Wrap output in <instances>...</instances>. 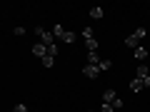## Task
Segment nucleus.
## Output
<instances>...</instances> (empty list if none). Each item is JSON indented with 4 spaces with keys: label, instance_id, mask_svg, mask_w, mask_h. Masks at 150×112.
Masks as SVG:
<instances>
[{
    "label": "nucleus",
    "instance_id": "nucleus-10",
    "mask_svg": "<svg viewBox=\"0 0 150 112\" xmlns=\"http://www.w3.org/2000/svg\"><path fill=\"white\" fill-rule=\"evenodd\" d=\"M135 57H138L140 62H145V60H148V48H135Z\"/></svg>",
    "mask_w": 150,
    "mask_h": 112
},
{
    "label": "nucleus",
    "instance_id": "nucleus-4",
    "mask_svg": "<svg viewBox=\"0 0 150 112\" xmlns=\"http://www.w3.org/2000/svg\"><path fill=\"white\" fill-rule=\"evenodd\" d=\"M83 40H85L88 52H98V40H95V35H93L90 27H85V30H83Z\"/></svg>",
    "mask_w": 150,
    "mask_h": 112
},
{
    "label": "nucleus",
    "instance_id": "nucleus-12",
    "mask_svg": "<svg viewBox=\"0 0 150 112\" xmlns=\"http://www.w3.org/2000/svg\"><path fill=\"white\" fill-rule=\"evenodd\" d=\"M98 67H100V72H108V70L112 67V62H110V60L105 57V60H100V62H98Z\"/></svg>",
    "mask_w": 150,
    "mask_h": 112
},
{
    "label": "nucleus",
    "instance_id": "nucleus-5",
    "mask_svg": "<svg viewBox=\"0 0 150 112\" xmlns=\"http://www.w3.org/2000/svg\"><path fill=\"white\" fill-rule=\"evenodd\" d=\"M143 37H145V27H138L133 35L125 37V45H128V48H140V40H143Z\"/></svg>",
    "mask_w": 150,
    "mask_h": 112
},
{
    "label": "nucleus",
    "instance_id": "nucleus-9",
    "mask_svg": "<svg viewBox=\"0 0 150 112\" xmlns=\"http://www.w3.org/2000/svg\"><path fill=\"white\" fill-rule=\"evenodd\" d=\"M135 77H140V80H150V67H148V65H140V67L135 70Z\"/></svg>",
    "mask_w": 150,
    "mask_h": 112
},
{
    "label": "nucleus",
    "instance_id": "nucleus-6",
    "mask_svg": "<svg viewBox=\"0 0 150 112\" xmlns=\"http://www.w3.org/2000/svg\"><path fill=\"white\" fill-rule=\"evenodd\" d=\"M145 87H150V80H140V77H133L130 80V90L133 92H143Z\"/></svg>",
    "mask_w": 150,
    "mask_h": 112
},
{
    "label": "nucleus",
    "instance_id": "nucleus-8",
    "mask_svg": "<svg viewBox=\"0 0 150 112\" xmlns=\"http://www.w3.org/2000/svg\"><path fill=\"white\" fill-rule=\"evenodd\" d=\"M33 55H35V57H40V60H43L45 55H48V48H45L43 43H35V45H33Z\"/></svg>",
    "mask_w": 150,
    "mask_h": 112
},
{
    "label": "nucleus",
    "instance_id": "nucleus-2",
    "mask_svg": "<svg viewBox=\"0 0 150 112\" xmlns=\"http://www.w3.org/2000/svg\"><path fill=\"white\" fill-rule=\"evenodd\" d=\"M53 37H58V40H63V43H68V45L75 43V32L65 30L63 25H55V27H53Z\"/></svg>",
    "mask_w": 150,
    "mask_h": 112
},
{
    "label": "nucleus",
    "instance_id": "nucleus-16",
    "mask_svg": "<svg viewBox=\"0 0 150 112\" xmlns=\"http://www.w3.org/2000/svg\"><path fill=\"white\" fill-rule=\"evenodd\" d=\"M13 112H28V105H15V107H13Z\"/></svg>",
    "mask_w": 150,
    "mask_h": 112
},
{
    "label": "nucleus",
    "instance_id": "nucleus-14",
    "mask_svg": "<svg viewBox=\"0 0 150 112\" xmlns=\"http://www.w3.org/2000/svg\"><path fill=\"white\" fill-rule=\"evenodd\" d=\"M53 62H55L53 55H45V57H43V65H45V67H53Z\"/></svg>",
    "mask_w": 150,
    "mask_h": 112
},
{
    "label": "nucleus",
    "instance_id": "nucleus-13",
    "mask_svg": "<svg viewBox=\"0 0 150 112\" xmlns=\"http://www.w3.org/2000/svg\"><path fill=\"white\" fill-rule=\"evenodd\" d=\"M98 62H100L98 52H88V65H98Z\"/></svg>",
    "mask_w": 150,
    "mask_h": 112
},
{
    "label": "nucleus",
    "instance_id": "nucleus-11",
    "mask_svg": "<svg viewBox=\"0 0 150 112\" xmlns=\"http://www.w3.org/2000/svg\"><path fill=\"white\" fill-rule=\"evenodd\" d=\"M103 15H105V10H103V8H93V10H90V18H93V20H100Z\"/></svg>",
    "mask_w": 150,
    "mask_h": 112
},
{
    "label": "nucleus",
    "instance_id": "nucleus-1",
    "mask_svg": "<svg viewBox=\"0 0 150 112\" xmlns=\"http://www.w3.org/2000/svg\"><path fill=\"white\" fill-rule=\"evenodd\" d=\"M35 35L40 37V43L48 48V55H58V48H55V37H53V32L50 30H45V27H35Z\"/></svg>",
    "mask_w": 150,
    "mask_h": 112
},
{
    "label": "nucleus",
    "instance_id": "nucleus-3",
    "mask_svg": "<svg viewBox=\"0 0 150 112\" xmlns=\"http://www.w3.org/2000/svg\"><path fill=\"white\" fill-rule=\"evenodd\" d=\"M103 102L112 105V110H120V107H123V100L115 95V90H105V92H103Z\"/></svg>",
    "mask_w": 150,
    "mask_h": 112
},
{
    "label": "nucleus",
    "instance_id": "nucleus-15",
    "mask_svg": "<svg viewBox=\"0 0 150 112\" xmlns=\"http://www.w3.org/2000/svg\"><path fill=\"white\" fill-rule=\"evenodd\" d=\"M100 112H115V110H112V105H108V102H100Z\"/></svg>",
    "mask_w": 150,
    "mask_h": 112
},
{
    "label": "nucleus",
    "instance_id": "nucleus-7",
    "mask_svg": "<svg viewBox=\"0 0 150 112\" xmlns=\"http://www.w3.org/2000/svg\"><path fill=\"white\" fill-rule=\"evenodd\" d=\"M83 75L90 77V80H95V77H100V67H98V65H85V67H83Z\"/></svg>",
    "mask_w": 150,
    "mask_h": 112
}]
</instances>
